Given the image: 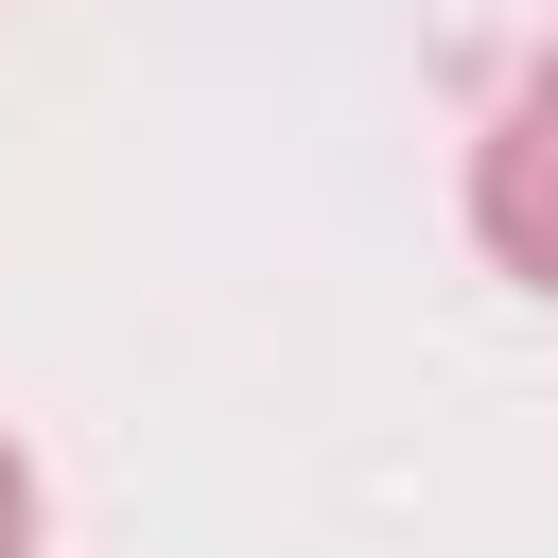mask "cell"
Returning a JSON list of instances; mask_svg holds the SVG:
<instances>
[{
  "label": "cell",
  "mask_w": 558,
  "mask_h": 558,
  "mask_svg": "<svg viewBox=\"0 0 558 558\" xmlns=\"http://www.w3.org/2000/svg\"><path fill=\"white\" fill-rule=\"evenodd\" d=\"M471 244L523 279V296H558V35L506 70V105L471 122Z\"/></svg>",
  "instance_id": "obj_1"
},
{
  "label": "cell",
  "mask_w": 558,
  "mask_h": 558,
  "mask_svg": "<svg viewBox=\"0 0 558 558\" xmlns=\"http://www.w3.org/2000/svg\"><path fill=\"white\" fill-rule=\"evenodd\" d=\"M0 558H35V453L0 436Z\"/></svg>",
  "instance_id": "obj_2"
}]
</instances>
